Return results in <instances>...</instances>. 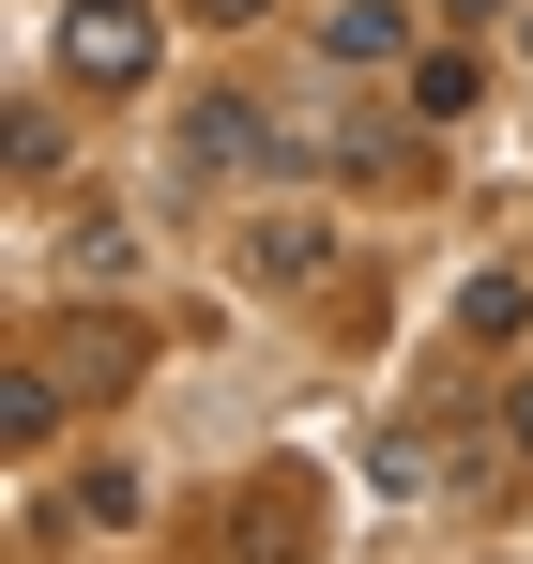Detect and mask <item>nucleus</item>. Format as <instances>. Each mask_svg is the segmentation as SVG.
<instances>
[{"label":"nucleus","instance_id":"obj_5","mask_svg":"<svg viewBox=\"0 0 533 564\" xmlns=\"http://www.w3.org/2000/svg\"><path fill=\"white\" fill-rule=\"evenodd\" d=\"M62 427V381L46 367H0V443H46Z\"/></svg>","mask_w":533,"mask_h":564},{"label":"nucleus","instance_id":"obj_2","mask_svg":"<svg viewBox=\"0 0 533 564\" xmlns=\"http://www.w3.org/2000/svg\"><path fill=\"white\" fill-rule=\"evenodd\" d=\"M320 260H336V229H320V214H260V229H244V275H260V290H305Z\"/></svg>","mask_w":533,"mask_h":564},{"label":"nucleus","instance_id":"obj_7","mask_svg":"<svg viewBox=\"0 0 533 564\" xmlns=\"http://www.w3.org/2000/svg\"><path fill=\"white\" fill-rule=\"evenodd\" d=\"M519 443H533V381H519Z\"/></svg>","mask_w":533,"mask_h":564},{"label":"nucleus","instance_id":"obj_4","mask_svg":"<svg viewBox=\"0 0 533 564\" xmlns=\"http://www.w3.org/2000/svg\"><path fill=\"white\" fill-rule=\"evenodd\" d=\"M183 153H198V169H244V153H260V107H244V93L198 107V122H183Z\"/></svg>","mask_w":533,"mask_h":564},{"label":"nucleus","instance_id":"obj_1","mask_svg":"<svg viewBox=\"0 0 533 564\" xmlns=\"http://www.w3.org/2000/svg\"><path fill=\"white\" fill-rule=\"evenodd\" d=\"M62 77L77 93H138L153 77V0H77L62 15Z\"/></svg>","mask_w":533,"mask_h":564},{"label":"nucleus","instance_id":"obj_3","mask_svg":"<svg viewBox=\"0 0 533 564\" xmlns=\"http://www.w3.org/2000/svg\"><path fill=\"white\" fill-rule=\"evenodd\" d=\"M396 46H412V15H396V0H336V15H320V62H336V77L396 62Z\"/></svg>","mask_w":533,"mask_h":564},{"label":"nucleus","instance_id":"obj_6","mask_svg":"<svg viewBox=\"0 0 533 564\" xmlns=\"http://www.w3.org/2000/svg\"><path fill=\"white\" fill-rule=\"evenodd\" d=\"M198 15H260V0H198Z\"/></svg>","mask_w":533,"mask_h":564}]
</instances>
